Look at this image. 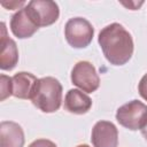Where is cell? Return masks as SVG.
Segmentation results:
<instances>
[{
	"mask_svg": "<svg viewBox=\"0 0 147 147\" xmlns=\"http://www.w3.org/2000/svg\"><path fill=\"white\" fill-rule=\"evenodd\" d=\"M98 41L106 59L114 65L125 64L133 53V40L129 31L118 23L105 26L100 33Z\"/></svg>",
	"mask_w": 147,
	"mask_h": 147,
	"instance_id": "obj_1",
	"label": "cell"
},
{
	"mask_svg": "<svg viewBox=\"0 0 147 147\" xmlns=\"http://www.w3.org/2000/svg\"><path fill=\"white\" fill-rule=\"evenodd\" d=\"M31 101L44 113L56 111L62 101V85L54 77L38 79Z\"/></svg>",
	"mask_w": 147,
	"mask_h": 147,
	"instance_id": "obj_2",
	"label": "cell"
},
{
	"mask_svg": "<svg viewBox=\"0 0 147 147\" xmlns=\"http://www.w3.org/2000/svg\"><path fill=\"white\" fill-rule=\"evenodd\" d=\"M116 119L129 130H141L147 121V106L141 101L132 100L117 109Z\"/></svg>",
	"mask_w": 147,
	"mask_h": 147,
	"instance_id": "obj_3",
	"label": "cell"
},
{
	"mask_svg": "<svg viewBox=\"0 0 147 147\" xmlns=\"http://www.w3.org/2000/svg\"><path fill=\"white\" fill-rule=\"evenodd\" d=\"M94 34L92 24L83 17L70 18L64 28L68 44L74 48H84L90 45Z\"/></svg>",
	"mask_w": 147,
	"mask_h": 147,
	"instance_id": "obj_4",
	"label": "cell"
},
{
	"mask_svg": "<svg viewBox=\"0 0 147 147\" xmlns=\"http://www.w3.org/2000/svg\"><path fill=\"white\" fill-rule=\"evenodd\" d=\"M71 82L87 93L96 91L100 85V78L94 65L87 61H80L75 64L71 71Z\"/></svg>",
	"mask_w": 147,
	"mask_h": 147,
	"instance_id": "obj_5",
	"label": "cell"
},
{
	"mask_svg": "<svg viewBox=\"0 0 147 147\" xmlns=\"http://www.w3.org/2000/svg\"><path fill=\"white\" fill-rule=\"evenodd\" d=\"M26 10L38 26H47L57 21L60 10L54 1L33 0L26 6Z\"/></svg>",
	"mask_w": 147,
	"mask_h": 147,
	"instance_id": "obj_6",
	"label": "cell"
},
{
	"mask_svg": "<svg viewBox=\"0 0 147 147\" xmlns=\"http://www.w3.org/2000/svg\"><path fill=\"white\" fill-rule=\"evenodd\" d=\"M91 139L94 147H117L118 132L111 122L99 121L92 129Z\"/></svg>",
	"mask_w": 147,
	"mask_h": 147,
	"instance_id": "obj_7",
	"label": "cell"
},
{
	"mask_svg": "<svg viewBox=\"0 0 147 147\" xmlns=\"http://www.w3.org/2000/svg\"><path fill=\"white\" fill-rule=\"evenodd\" d=\"M18 61V52L16 44L7 36L5 23H1L0 34V68L2 70H11Z\"/></svg>",
	"mask_w": 147,
	"mask_h": 147,
	"instance_id": "obj_8",
	"label": "cell"
},
{
	"mask_svg": "<svg viewBox=\"0 0 147 147\" xmlns=\"http://www.w3.org/2000/svg\"><path fill=\"white\" fill-rule=\"evenodd\" d=\"M10 29L14 36L20 39H24L30 38L39 29V26L33 22V20L29 15L26 7H23L11 16Z\"/></svg>",
	"mask_w": 147,
	"mask_h": 147,
	"instance_id": "obj_9",
	"label": "cell"
},
{
	"mask_svg": "<svg viewBox=\"0 0 147 147\" xmlns=\"http://www.w3.org/2000/svg\"><path fill=\"white\" fill-rule=\"evenodd\" d=\"M13 95L18 99H31L38 83L36 76L30 72H17L11 77Z\"/></svg>",
	"mask_w": 147,
	"mask_h": 147,
	"instance_id": "obj_10",
	"label": "cell"
},
{
	"mask_svg": "<svg viewBox=\"0 0 147 147\" xmlns=\"http://www.w3.org/2000/svg\"><path fill=\"white\" fill-rule=\"evenodd\" d=\"M24 132L15 122H1L0 124V147H23Z\"/></svg>",
	"mask_w": 147,
	"mask_h": 147,
	"instance_id": "obj_11",
	"label": "cell"
},
{
	"mask_svg": "<svg viewBox=\"0 0 147 147\" xmlns=\"http://www.w3.org/2000/svg\"><path fill=\"white\" fill-rule=\"evenodd\" d=\"M92 107V100L88 95L79 90H69L64 98V108L69 113L82 115L87 113Z\"/></svg>",
	"mask_w": 147,
	"mask_h": 147,
	"instance_id": "obj_12",
	"label": "cell"
},
{
	"mask_svg": "<svg viewBox=\"0 0 147 147\" xmlns=\"http://www.w3.org/2000/svg\"><path fill=\"white\" fill-rule=\"evenodd\" d=\"M0 100L3 101L5 99H7L8 96L13 95V80L10 77L6 76V75H1L0 77Z\"/></svg>",
	"mask_w": 147,
	"mask_h": 147,
	"instance_id": "obj_13",
	"label": "cell"
},
{
	"mask_svg": "<svg viewBox=\"0 0 147 147\" xmlns=\"http://www.w3.org/2000/svg\"><path fill=\"white\" fill-rule=\"evenodd\" d=\"M138 91L141 98L147 101V74L140 79V83L138 85Z\"/></svg>",
	"mask_w": 147,
	"mask_h": 147,
	"instance_id": "obj_14",
	"label": "cell"
},
{
	"mask_svg": "<svg viewBox=\"0 0 147 147\" xmlns=\"http://www.w3.org/2000/svg\"><path fill=\"white\" fill-rule=\"evenodd\" d=\"M29 147H56V145L47 139H37L29 145Z\"/></svg>",
	"mask_w": 147,
	"mask_h": 147,
	"instance_id": "obj_15",
	"label": "cell"
},
{
	"mask_svg": "<svg viewBox=\"0 0 147 147\" xmlns=\"http://www.w3.org/2000/svg\"><path fill=\"white\" fill-rule=\"evenodd\" d=\"M25 2L24 1H11V2H1V5L8 9H15V8H18L21 6H23Z\"/></svg>",
	"mask_w": 147,
	"mask_h": 147,
	"instance_id": "obj_16",
	"label": "cell"
},
{
	"mask_svg": "<svg viewBox=\"0 0 147 147\" xmlns=\"http://www.w3.org/2000/svg\"><path fill=\"white\" fill-rule=\"evenodd\" d=\"M122 5H124L125 7H127V8H131V9H138L141 5H142V2H122Z\"/></svg>",
	"mask_w": 147,
	"mask_h": 147,
	"instance_id": "obj_17",
	"label": "cell"
},
{
	"mask_svg": "<svg viewBox=\"0 0 147 147\" xmlns=\"http://www.w3.org/2000/svg\"><path fill=\"white\" fill-rule=\"evenodd\" d=\"M141 133H142V136H144V138L146 139V141H147V121H146V123H145V125L141 127Z\"/></svg>",
	"mask_w": 147,
	"mask_h": 147,
	"instance_id": "obj_18",
	"label": "cell"
},
{
	"mask_svg": "<svg viewBox=\"0 0 147 147\" xmlns=\"http://www.w3.org/2000/svg\"><path fill=\"white\" fill-rule=\"evenodd\" d=\"M77 147H90V146H87V145H78Z\"/></svg>",
	"mask_w": 147,
	"mask_h": 147,
	"instance_id": "obj_19",
	"label": "cell"
}]
</instances>
